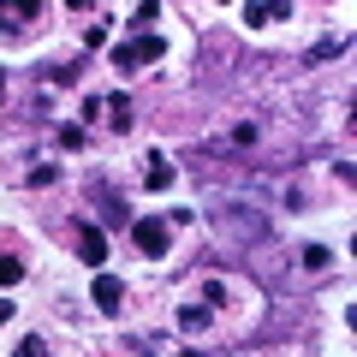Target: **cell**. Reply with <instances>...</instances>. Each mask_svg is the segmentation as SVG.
<instances>
[{"label":"cell","instance_id":"obj_14","mask_svg":"<svg viewBox=\"0 0 357 357\" xmlns=\"http://www.w3.org/2000/svg\"><path fill=\"white\" fill-rule=\"evenodd\" d=\"M6 316H13V304H6V292H0V321H6Z\"/></svg>","mask_w":357,"mask_h":357},{"label":"cell","instance_id":"obj_9","mask_svg":"<svg viewBox=\"0 0 357 357\" xmlns=\"http://www.w3.org/2000/svg\"><path fill=\"white\" fill-rule=\"evenodd\" d=\"M107 114H114V119H107V126H119V131L131 126V102H126V96H107Z\"/></svg>","mask_w":357,"mask_h":357},{"label":"cell","instance_id":"obj_6","mask_svg":"<svg viewBox=\"0 0 357 357\" xmlns=\"http://www.w3.org/2000/svg\"><path fill=\"white\" fill-rule=\"evenodd\" d=\"M143 185H149V191H167V185H173V161H167V155H155V161H149V178H143Z\"/></svg>","mask_w":357,"mask_h":357},{"label":"cell","instance_id":"obj_15","mask_svg":"<svg viewBox=\"0 0 357 357\" xmlns=\"http://www.w3.org/2000/svg\"><path fill=\"white\" fill-rule=\"evenodd\" d=\"M0 102H6V77H0Z\"/></svg>","mask_w":357,"mask_h":357},{"label":"cell","instance_id":"obj_1","mask_svg":"<svg viewBox=\"0 0 357 357\" xmlns=\"http://www.w3.org/2000/svg\"><path fill=\"white\" fill-rule=\"evenodd\" d=\"M131 244H137L143 256H155V262H161V256L173 250V227H167V220H155V215H143L137 227H131Z\"/></svg>","mask_w":357,"mask_h":357},{"label":"cell","instance_id":"obj_13","mask_svg":"<svg viewBox=\"0 0 357 357\" xmlns=\"http://www.w3.org/2000/svg\"><path fill=\"white\" fill-rule=\"evenodd\" d=\"M13 357H48V345H42V340H18Z\"/></svg>","mask_w":357,"mask_h":357},{"label":"cell","instance_id":"obj_2","mask_svg":"<svg viewBox=\"0 0 357 357\" xmlns=\"http://www.w3.org/2000/svg\"><path fill=\"white\" fill-rule=\"evenodd\" d=\"M161 54H167V42H161V36H131L126 48H114V66H119V72H137V66L161 60Z\"/></svg>","mask_w":357,"mask_h":357},{"label":"cell","instance_id":"obj_7","mask_svg":"<svg viewBox=\"0 0 357 357\" xmlns=\"http://www.w3.org/2000/svg\"><path fill=\"white\" fill-rule=\"evenodd\" d=\"M178 328H185V333H203L208 328V310L203 304H185V310H178Z\"/></svg>","mask_w":357,"mask_h":357},{"label":"cell","instance_id":"obj_5","mask_svg":"<svg viewBox=\"0 0 357 357\" xmlns=\"http://www.w3.org/2000/svg\"><path fill=\"white\" fill-rule=\"evenodd\" d=\"M77 250H84V262L96 268V262H107V238L96 227H77Z\"/></svg>","mask_w":357,"mask_h":357},{"label":"cell","instance_id":"obj_4","mask_svg":"<svg viewBox=\"0 0 357 357\" xmlns=\"http://www.w3.org/2000/svg\"><path fill=\"white\" fill-rule=\"evenodd\" d=\"M89 298L102 310H119L126 304V280H119V274H96V280H89Z\"/></svg>","mask_w":357,"mask_h":357},{"label":"cell","instance_id":"obj_12","mask_svg":"<svg viewBox=\"0 0 357 357\" xmlns=\"http://www.w3.org/2000/svg\"><path fill=\"white\" fill-rule=\"evenodd\" d=\"M155 13H161V6H155V0H143L137 13H131V24H137V36H143V24H149V18H155Z\"/></svg>","mask_w":357,"mask_h":357},{"label":"cell","instance_id":"obj_11","mask_svg":"<svg viewBox=\"0 0 357 357\" xmlns=\"http://www.w3.org/2000/svg\"><path fill=\"white\" fill-rule=\"evenodd\" d=\"M328 262H333V256L321 250V244H310V250H304V268H316V274H321V268H328Z\"/></svg>","mask_w":357,"mask_h":357},{"label":"cell","instance_id":"obj_3","mask_svg":"<svg viewBox=\"0 0 357 357\" xmlns=\"http://www.w3.org/2000/svg\"><path fill=\"white\" fill-rule=\"evenodd\" d=\"M238 18L262 30V24H286V18H292V6H286V0H250V6H244Z\"/></svg>","mask_w":357,"mask_h":357},{"label":"cell","instance_id":"obj_16","mask_svg":"<svg viewBox=\"0 0 357 357\" xmlns=\"http://www.w3.org/2000/svg\"><path fill=\"white\" fill-rule=\"evenodd\" d=\"M178 357H197V351H178Z\"/></svg>","mask_w":357,"mask_h":357},{"label":"cell","instance_id":"obj_10","mask_svg":"<svg viewBox=\"0 0 357 357\" xmlns=\"http://www.w3.org/2000/svg\"><path fill=\"white\" fill-rule=\"evenodd\" d=\"M84 143H89L84 126H60V149H84Z\"/></svg>","mask_w":357,"mask_h":357},{"label":"cell","instance_id":"obj_8","mask_svg":"<svg viewBox=\"0 0 357 357\" xmlns=\"http://www.w3.org/2000/svg\"><path fill=\"white\" fill-rule=\"evenodd\" d=\"M18 280H24V262H18V256H0V292L18 286Z\"/></svg>","mask_w":357,"mask_h":357}]
</instances>
